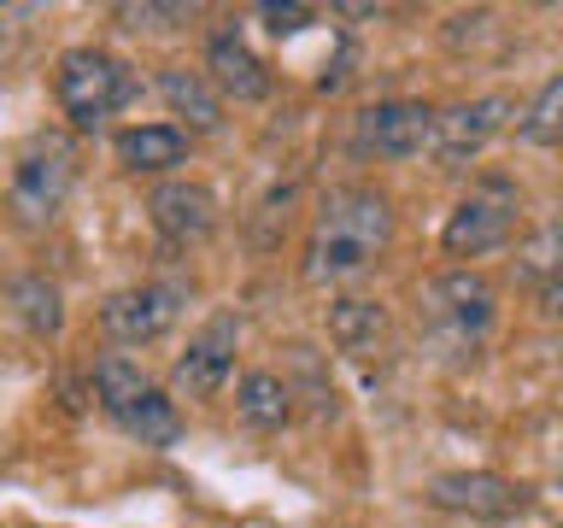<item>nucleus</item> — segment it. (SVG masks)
I'll return each instance as SVG.
<instances>
[{
	"label": "nucleus",
	"mask_w": 563,
	"mask_h": 528,
	"mask_svg": "<svg viewBox=\"0 0 563 528\" xmlns=\"http://www.w3.org/2000/svg\"><path fill=\"white\" fill-rule=\"evenodd\" d=\"M235 417L253 435H276L294 422V382L276 376V370H246L235 387Z\"/></svg>",
	"instance_id": "nucleus-16"
},
{
	"label": "nucleus",
	"mask_w": 563,
	"mask_h": 528,
	"mask_svg": "<svg viewBox=\"0 0 563 528\" xmlns=\"http://www.w3.org/2000/svg\"><path fill=\"white\" fill-rule=\"evenodd\" d=\"M118 18L123 30H176L194 18V7H118Z\"/></svg>",
	"instance_id": "nucleus-21"
},
{
	"label": "nucleus",
	"mask_w": 563,
	"mask_h": 528,
	"mask_svg": "<svg viewBox=\"0 0 563 528\" xmlns=\"http://www.w3.org/2000/svg\"><path fill=\"white\" fill-rule=\"evenodd\" d=\"M323 323H329V341L346 352V359H382L387 352V306L382 299H364V294H341V299H329V311H323Z\"/></svg>",
	"instance_id": "nucleus-14"
},
{
	"label": "nucleus",
	"mask_w": 563,
	"mask_h": 528,
	"mask_svg": "<svg viewBox=\"0 0 563 528\" xmlns=\"http://www.w3.org/2000/svg\"><path fill=\"white\" fill-rule=\"evenodd\" d=\"M135 70L106 47H65L53 65V100L70 118V130H100L135 100Z\"/></svg>",
	"instance_id": "nucleus-4"
},
{
	"label": "nucleus",
	"mask_w": 563,
	"mask_h": 528,
	"mask_svg": "<svg viewBox=\"0 0 563 528\" xmlns=\"http://www.w3.org/2000/svg\"><path fill=\"white\" fill-rule=\"evenodd\" d=\"M200 77L211 82V95H218V100L253 106V100L271 95V70H264V59L241 42V30H235V24L218 30V35L206 42V70H200Z\"/></svg>",
	"instance_id": "nucleus-13"
},
{
	"label": "nucleus",
	"mask_w": 563,
	"mask_h": 528,
	"mask_svg": "<svg viewBox=\"0 0 563 528\" xmlns=\"http://www.w3.org/2000/svg\"><path fill=\"white\" fill-rule=\"evenodd\" d=\"M563 77H545L534 88V100L517 112V135L528 141V147H558V135H563Z\"/></svg>",
	"instance_id": "nucleus-19"
},
{
	"label": "nucleus",
	"mask_w": 563,
	"mask_h": 528,
	"mask_svg": "<svg viewBox=\"0 0 563 528\" xmlns=\"http://www.w3.org/2000/svg\"><path fill=\"white\" fill-rule=\"evenodd\" d=\"M235 341H241V317L235 311H218L206 329L188 334L183 359L170 364V387L183 399H211L229 382V370H235Z\"/></svg>",
	"instance_id": "nucleus-11"
},
{
	"label": "nucleus",
	"mask_w": 563,
	"mask_h": 528,
	"mask_svg": "<svg viewBox=\"0 0 563 528\" xmlns=\"http://www.w3.org/2000/svg\"><path fill=\"white\" fill-rule=\"evenodd\" d=\"M147 218L170 246H194L218 229V194L206 183H188V176H170L147 194Z\"/></svg>",
	"instance_id": "nucleus-12"
},
{
	"label": "nucleus",
	"mask_w": 563,
	"mask_h": 528,
	"mask_svg": "<svg viewBox=\"0 0 563 528\" xmlns=\"http://www.w3.org/2000/svg\"><path fill=\"white\" fill-rule=\"evenodd\" d=\"M429 505L452 510V517H470V522H510L534 499H528L522 482H505L493 470H446L429 482Z\"/></svg>",
	"instance_id": "nucleus-9"
},
{
	"label": "nucleus",
	"mask_w": 563,
	"mask_h": 528,
	"mask_svg": "<svg viewBox=\"0 0 563 528\" xmlns=\"http://www.w3.org/2000/svg\"><path fill=\"white\" fill-rule=\"evenodd\" d=\"M183 306H188V282H135V288H118L100 306V334L112 346H153L158 334H170Z\"/></svg>",
	"instance_id": "nucleus-8"
},
{
	"label": "nucleus",
	"mask_w": 563,
	"mask_h": 528,
	"mask_svg": "<svg viewBox=\"0 0 563 528\" xmlns=\"http://www.w3.org/2000/svg\"><path fill=\"white\" fill-rule=\"evenodd\" d=\"M258 18H264V30H271V35H299L317 12L311 7H276V0H271V7H258Z\"/></svg>",
	"instance_id": "nucleus-22"
},
{
	"label": "nucleus",
	"mask_w": 563,
	"mask_h": 528,
	"mask_svg": "<svg viewBox=\"0 0 563 528\" xmlns=\"http://www.w3.org/2000/svg\"><path fill=\"white\" fill-rule=\"evenodd\" d=\"M522 229V188L510 176H482L470 194L452 206L446 229H440V253L446 258H487Z\"/></svg>",
	"instance_id": "nucleus-6"
},
{
	"label": "nucleus",
	"mask_w": 563,
	"mask_h": 528,
	"mask_svg": "<svg viewBox=\"0 0 563 528\" xmlns=\"http://www.w3.org/2000/svg\"><path fill=\"white\" fill-rule=\"evenodd\" d=\"M95 399H100V411L130 440H141L147 452H170L188 429L183 411H176V399L130 359V352H100L95 359Z\"/></svg>",
	"instance_id": "nucleus-3"
},
{
	"label": "nucleus",
	"mask_w": 563,
	"mask_h": 528,
	"mask_svg": "<svg viewBox=\"0 0 563 528\" xmlns=\"http://www.w3.org/2000/svg\"><path fill=\"white\" fill-rule=\"evenodd\" d=\"M70 188H77V141L59 130H42L24 141V153L12 158V183H7V206L18 223L42 229L65 211Z\"/></svg>",
	"instance_id": "nucleus-5"
},
{
	"label": "nucleus",
	"mask_w": 563,
	"mask_h": 528,
	"mask_svg": "<svg viewBox=\"0 0 563 528\" xmlns=\"http://www.w3.org/2000/svg\"><path fill=\"white\" fill-rule=\"evenodd\" d=\"M417 306H422V329H429L434 352H446L457 364L475 359V352L487 346L493 323H499V288H493L482 271H470V264L429 276L417 294Z\"/></svg>",
	"instance_id": "nucleus-2"
},
{
	"label": "nucleus",
	"mask_w": 563,
	"mask_h": 528,
	"mask_svg": "<svg viewBox=\"0 0 563 528\" xmlns=\"http://www.w3.org/2000/svg\"><path fill=\"white\" fill-rule=\"evenodd\" d=\"M510 123H517V100L510 95H475V100H457L446 112H434V135H429L434 165L440 170L475 165L493 147V135H505Z\"/></svg>",
	"instance_id": "nucleus-7"
},
{
	"label": "nucleus",
	"mask_w": 563,
	"mask_h": 528,
	"mask_svg": "<svg viewBox=\"0 0 563 528\" xmlns=\"http://www.w3.org/2000/svg\"><path fill=\"white\" fill-rule=\"evenodd\" d=\"M517 258H522V276L534 282L545 299H552V294H558V223H540L534 235L522 241Z\"/></svg>",
	"instance_id": "nucleus-20"
},
{
	"label": "nucleus",
	"mask_w": 563,
	"mask_h": 528,
	"mask_svg": "<svg viewBox=\"0 0 563 528\" xmlns=\"http://www.w3.org/2000/svg\"><path fill=\"white\" fill-rule=\"evenodd\" d=\"M387 241H394V200L369 183H341L323 194L306 235V258H299V276L311 288H334V282H352L358 271H369Z\"/></svg>",
	"instance_id": "nucleus-1"
},
{
	"label": "nucleus",
	"mask_w": 563,
	"mask_h": 528,
	"mask_svg": "<svg viewBox=\"0 0 563 528\" xmlns=\"http://www.w3.org/2000/svg\"><path fill=\"white\" fill-rule=\"evenodd\" d=\"M188 147H194V135L183 123H130V130H118V141H112L118 165L130 176H158V170L188 165Z\"/></svg>",
	"instance_id": "nucleus-15"
},
{
	"label": "nucleus",
	"mask_w": 563,
	"mask_h": 528,
	"mask_svg": "<svg viewBox=\"0 0 563 528\" xmlns=\"http://www.w3.org/2000/svg\"><path fill=\"white\" fill-rule=\"evenodd\" d=\"M12 306H18V323H24L35 341H53V334L65 329V294H59V282H47V276H18Z\"/></svg>",
	"instance_id": "nucleus-18"
},
{
	"label": "nucleus",
	"mask_w": 563,
	"mask_h": 528,
	"mask_svg": "<svg viewBox=\"0 0 563 528\" xmlns=\"http://www.w3.org/2000/svg\"><path fill=\"white\" fill-rule=\"evenodd\" d=\"M158 95H165V106L176 118H188V130H218L223 123V100L211 95V82L200 77V70H188V65H165L158 70Z\"/></svg>",
	"instance_id": "nucleus-17"
},
{
	"label": "nucleus",
	"mask_w": 563,
	"mask_h": 528,
	"mask_svg": "<svg viewBox=\"0 0 563 528\" xmlns=\"http://www.w3.org/2000/svg\"><path fill=\"white\" fill-rule=\"evenodd\" d=\"M434 135V106L422 100H376L352 118V147L364 158H417Z\"/></svg>",
	"instance_id": "nucleus-10"
}]
</instances>
